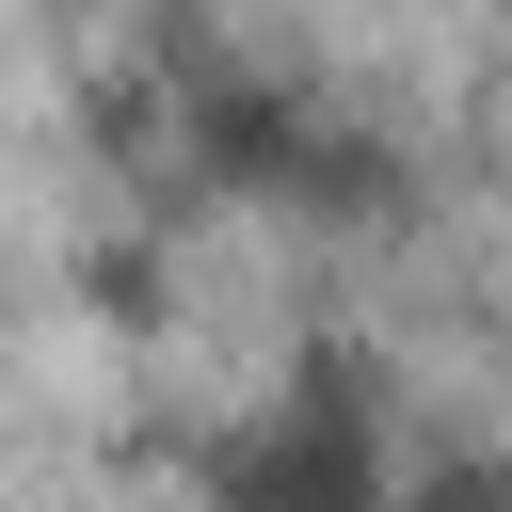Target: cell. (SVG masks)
I'll return each instance as SVG.
<instances>
[{"mask_svg": "<svg viewBox=\"0 0 512 512\" xmlns=\"http://www.w3.org/2000/svg\"><path fill=\"white\" fill-rule=\"evenodd\" d=\"M208 496H224V512H384V432H368V400L320 368L304 400H272V416L208 464Z\"/></svg>", "mask_w": 512, "mask_h": 512, "instance_id": "1", "label": "cell"}, {"mask_svg": "<svg viewBox=\"0 0 512 512\" xmlns=\"http://www.w3.org/2000/svg\"><path fill=\"white\" fill-rule=\"evenodd\" d=\"M432 512H512V480H496V464H448V480H432Z\"/></svg>", "mask_w": 512, "mask_h": 512, "instance_id": "2", "label": "cell"}]
</instances>
